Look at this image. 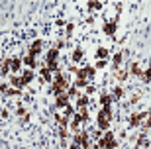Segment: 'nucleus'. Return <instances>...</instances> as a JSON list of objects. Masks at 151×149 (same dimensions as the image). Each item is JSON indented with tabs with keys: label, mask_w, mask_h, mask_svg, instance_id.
I'll return each instance as SVG.
<instances>
[{
	"label": "nucleus",
	"mask_w": 151,
	"mask_h": 149,
	"mask_svg": "<svg viewBox=\"0 0 151 149\" xmlns=\"http://www.w3.org/2000/svg\"><path fill=\"white\" fill-rule=\"evenodd\" d=\"M57 61H59V49H55V47L47 49V53H45V65H49V63H57Z\"/></svg>",
	"instance_id": "obj_7"
},
{
	"label": "nucleus",
	"mask_w": 151,
	"mask_h": 149,
	"mask_svg": "<svg viewBox=\"0 0 151 149\" xmlns=\"http://www.w3.org/2000/svg\"><path fill=\"white\" fill-rule=\"evenodd\" d=\"M39 77L43 78L45 83H53V77H51V71L47 69V65H45V61L41 63V69H39Z\"/></svg>",
	"instance_id": "obj_10"
},
{
	"label": "nucleus",
	"mask_w": 151,
	"mask_h": 149,
	"mask_svg": "<svg viewBox=\"0 0 151 149\" xmlns=\"http://www.w3.org/2000/svg\"><path fill=\"white\" fill-rule=\"evenodd\" d=\"M53 118H55V122L59 124V127H67L69 122H71V120H69V116H65V114H55Z\"/></svg>",
	"instance_id": "obj_19"
},
{
	"label": "nucleus",
	"mask_w": 151,
	"mask_h": 149,
	"mask_svg": "<svg viewBox=\"0 0 151 149\" xmlns=\"http://www.w3.org/2000/svg\"><path fill=\"white\" fill-rule=\"evenodd\" d=\"M73 143L75 145H81V132H78V133H73Z\"/></svg>",
	"instance_id": "obj_39"
},
{
	"label": "nucleus",
	"mask_w": 151,
	"mask_h": 149,
	"mask_svg": "<svg viewBox=\"0 0 151 149\" xmlns=\"http://www.w3.org/2000/svg\"><path fill=\"white\" fill-rule=\"evenodd\" d=\"M77 114L78 116H81V122H88L90 120V114H88V106H86V108H77Z\"/></svg>",
	"instance_id": "obj_21"
},
{
	"label": "nucleus",
	"mask_w": 151,
	"mask_h": 149,
	"mask_svg": "<svg viewBox=\"0 0 151 149\" xmlns=\"http://www.w3.org/2000/svg\"><path fill=\"white\" fill-rule=\"evenodd\" d=\"M94 90H96L94 84H88V86L84 89V94H86V96H90V94H94Z\"/></svg>",
	"instance_id": "obj_35"
},
{
	"label": "nucleus",
	"mask_w": 151,
	"mask_h": 149,
	"mask_svg": "<svg viewBox=\"0 0 151 149\" xmlns=\"http://www.w3.org/2000/svg\"><path fill=\"white\" fill-rule=\"evenodd\" d=\"M65 45H67V41H61V39H59V41L55 43V49H59V51H61L63 47H65Z\"/></svg>",
	"instance_id": "obj_41"
},
{
	"label": "nucleus",
	"mask_w": 151,
	"mask_h": 149,
	"mask_svg": "<svg viewBox=\"0 0 151 149\" xmlns=\"http://www.w3.org/2000/svg\"><path fill=\"white\" fill-rule=\"evenodd\" d=\"M6 96H22V89H8V92H6Z\"/></svg>",
	"instance_id": "obj_29"
},
{
	"label": "nucleus",
	"mask_w": 151,
	"mask_h": 149,
	"mask_svg": "<svg viewBox=\"0 0 151 149\" xmlns=\"http://www.w3.org/2000/svg\"><path fill=\"white\" fill-rule=\"evenodd\" d=\"M128 73L132 75V77H143V71H141V67H139L137 61H134V63L129 65V71Z\"/></svg>",
	"instance_id": "obj_13"
},
{
	"label": "nucleus",
	"mask_w": 151,
	"mask_h": 149,
	"mask_svg": "<svg viewBox=\"0 0 151 149\" xmlns=\"http://www.w3.org/2000/svg\"><path fill=\"white\" fill-rule=\"evenodd\" d=\"M84 71H86V78H92L96 75V69H94V65H86L84 67Z\"/></svg>",
	"instance_id": "obj_27"
},
{
	"label": "nucleus",
	"mask_w": 151,
	"mask_h": 149,
	"mask_svg": "<svg viewBox=\"0 0 151 149\" xmlns=\"http://www.w3.org/2000/svg\"><path fill=\"white\" fill-rule=\"evenodd\" d=\"M75 75H77V78H86V71H84V67H78Z\"/></svg>",
	"instance_id": "obj_32"
},
{
	"label": "nucleus",
	"mask_w": 151,
	"mask_h": 149,
	"mask_svg": "<svg viewBox=\"0 0 151 149\" xmlns=\"http://www.w3.org/2000/svg\"><path fill=\"white\" fill-rule=\"evenodd\" d=\"M67 77L61 75V73H55V78H53V83H51V92L59 96V94H65L67 92Z\"/></svg>",
	"instance_id": "obj_2"
},
{
	"label": "nucleus",
	"mask_w": 151,
	"mask_h": 149,
	"mask_svg": "<svg viewBox=\"0 0 151 149\" xmlns=\"http://www.w3.org/2000/svg\"><path fill=\"white\" fill-rule=\"evenodd\" d=\"M122 61H124V53H122V51H118V53H114V57H112V73H116L118 69H120V65H122Z\"/></svg>",
	"instance_id": "obj_12"
},
{
	"label": "nucleus",
	"mask_w": 151,
	"mask_h": 149,
	"mask_svg": "<svg viewBox=\"0 0 151 149\" xmlns=\"http://www.w3.org/2000/svg\"><path fill=\"white\" fill-rule=\"evenodd\" d=\"M88 104H90V100H88L86 94H83V96H78V98H77V108H86Z\"/></svg>",
	"instance_id": "obj_22"
},
{
	"label": "nucleus",
	"mask_w": 151,
	"mask_h": 149,
	"mask_svg": "<svg viewBox=\"0 0 151 149\" xmlns=\"http://www.w3.org/2000/svg\"><path fill=\"white\" fill-rule=\"evenodd\" d=\"M114 114H112V108L110 106H102L100 112H98V116H96V124H98V130L102 132H108L110 130V122L114 120Z\"/></svg>",
	"instance_id": "obj_1"
},
{
	"label": "nucleus",
	"mask_w": 151,
	"mask_h": 149,
	"mask_svg": "<svg viewBox=\"0 0 151 149\" xmlns=\"http://www.w3.org/2000/svg\"><path fill=\"white\" fill-rule=\"evenodd\" d=\"M116 30H118V18H114V20H110V22L106 20V22L102 24V32L106 33V35H114Z\"/></svg>",
	"instance_id": "obj_4"
},
{
	"label": "nucleus",
	"mask_w": 151,
	"mask_h": 149,
	"mask_svg": "<svg viewBox=\"0 0 151 149\" xmlns=\"http://www.w3.org/2000/svg\"><path fill=\"white\" fill-rule=\"evenodd\" d=\"M147 118V112H134L132 116H129V126L132 127H139Z\"/></svg>",
	"instance_id": "obj_3"
},
{
	"label": "nucleus",
	"mask_w": 151,
	"mask_h": 149,
	"mask_svg": "<svg viewBox=\"0 0 151 149\" xmlns=\"http://www.w3.org/2000/svg\"><path fill=\"white\" fill-rule=\"evenodd\" d=\"M22 61H24V65L28 67V69H32V71H35V69H37V65H39L37 61H35L34 57H29V55H24Z\"/></svg>",
	"instance_id": "obj_17"
},
{
	"label": "nucleus",
	"mask_w": 151,
	"mask_h": 149,
	"mask_svg": "<svg viewBox=\"0 0 151 149\" xmlns=\"http://www.w3.org/2000/svg\"><path fill=\"white\" fill-rule=\"evenodd\" d=\"M65 30H67V39H71V35H73V32H75V24L67 22V26H65Z\"/></svg>",
	"instance_id": "obj_30"
},
{
	"label": "nucleus",
	"mask_w": 151,
	"mask_h": 149,
	"mask_svg": "<svg viewBox=\"0 0 151 149\" xmlns=\"http://www.w3.org/2000/svg\"><path fill=\"white\" fill-rule=\"evenodd\" d=\"M8 89H10V84L0 83V92H2V94H6V92H8Z\"/></svg>",
	"instance_id": "obj_40"
},
{
	"label": "nucleus",
	"mask_w": 151,
	"mask_h": 149,
	"mask_svg": "<svg viewBox=\"0 0 151 149\" xmlns=\"http://www.w3.org/2000/svg\"><path fill=\"white\" fill-rule=\"evenodd\" d=\"M0 116H2V118H8V116H10V112H8V110H2V112H0Z\"/></svg>",
	"instance_id": "obj_42"
},
{
	"label": "nucleus",
	"mask_w": 151,
	"mask_h": 149,
	"mask_svg": "<svg viewBox=\"0 0 151 149\" xmlns=\"http://www.w3.org/2000/svg\"><path fill=\"white\" fill-rule=\"evenodd\" d=\"M22 65H24L22 57H10V73L12 75H16V73L22 71Z\"/></svg>",
	"instance_id": "obj_6"
},
{
	"label": "nucleus",
	"mask_w": 151,
	"mask_h": 149,
	"mask_svg": "<svg viewBox=\"0 0 151 149\" xmlns=\"http://www.w3.org/2000/svg\"><path fill=\"white\" fill-rule=\"evenodd\" d=\"M16 116H28V110H26L24 106H20V108L16 110Z\"/></svg>",
	"instance_id": "obj_38"
},
{
	"label": "nucleus",
	"mask_w": 151,
	"mask_h": 149,
	"mask_svg": "<svg viewBox=\"0 0 151 149\" xmlns=\"http://www.w3.org/2000/svg\"><path fill=\"white\" fill-rule=\"evenodd\" d=\"M67 96L69 98H78V96H81V94H78V89H75L73 84H71V86L67 89Z\"/></svg>",
	"instance_id": "obj_26"
},
{
	"label": "nucleus",
	"mask_w": 151,
	"mask_h": 149,
	"mask_svg": "<svg viewBox=\"0 0 151 149\" xmlns=\"http://www.w3.org/2000/svg\"><path fill=\"white\" fill-rule=\"evenodd\" d=\"M8 84H10L12 89H22V90H24V86H22V78L18 77V75H10V77H8Z\"/></svg>",
	"instance_id": "obj_14"
},
{
	"label": "nucleus",
	"mask_w": 151,
	"mask_h": 149,
	"mask_svg": "<svg viewBox=\"0 0 151 149\" xmlns=\"http://www.w3.org/2000/svg\"><path fill=\"white\" fill-rule=\"evenodd\" d=\"M47 69H49L51 73H61V71H59V63H49Z\"/></svg>",
	"instance_id": "obj_34"
},
{
	"label": "nucleus",
	"mask_w": 151,
	"mask_h": 149,
	"mask_svg": "<svg viewBox=\"0 0 151 149\" xmlns=\"http://www.w3.org/2000/svg\"><path fill=\"white\" fill-rule=\"evenodd\" d=\"M112 75L116 77L118 83H126V81H128V77H129V73L126 71V69H118L116 73H112Z\"/></svg>",
	"instance_id": "obj_15"
},
{
	"label": "nucleus",
	"mask_w": 151,
	"mask_h": 149,
	"mask_svg": "<svg viewBox=\"0 0 151 149\" xmlns=\"http://www.w3.org/2000/svg\"><path fill=\"white\" fill-rule=\"evenodd\" d=\"M112 98L114 100H122L124 98V86H114L112 89Z\"/></svg>",
	"instance_id": "obj_23"
},
{
	"label": "nucleus",
	"mask_w": 151,
	"mask_h": 149,
	"mask_svg": "<svg viewBox=\"0 0 151 149\" xmlns=\"http://www.w3.org/2000/svg\"><path fill=\"white\" fill-rule=\"evenodd\" d=\"M102 6H104V4H102V2H96V0H94V2H92V0H90V2H86V8H88L90 12H98V10H102Z\"/></svg>",
	"instance_id": "obj_24"
},
{
	"label": "nucleus",
	"mask_w": 151,
	"mask_h": 149,
	"mask_svg": "<svg viewBox=\"0 0 151 149\" xmlns=\"http://www.w3.org/2000/svg\"><path fill=\"white\" fill-rule=\"evenodd\" d=\"M96 59L98 61H106L108 57H110V51H108V47H98V49H96Z\"/></svg>",
	"instance_id": "obj_18"
},
{
	"label": "nucleus",
	"mask_w": 151,
	"mask_h": 149,
	"mask_svg": "<svg viewBox=\"0 0 151 149\" xmlns=\"http://www.w3.org/2000/svg\"><path fill=\"white\" fill-rule=\"evenodd\" d=\"M41 45H43V41H41V39H35L34 43L29 45L28 55H29V57H34V59H37V57L41 55Z\"/></svg>",
	"instance_id": "obj_5"
},
{
	"label": "nucleus",
	"mask_w": 151,
	"mask_h": 149,
	"mask_svg": "<svg viewBox=\"0 0 151 149\" xmlns=\"http://www.w3.org/2000/svg\"><path fill=\"white\" fill-rule=\"evenodd\" d=\"M69 133H71V132H69L67 127H59V135H61V139H67Z\"/></svg>",
	"instance_id": "obj_33"
},
{
	"label": "nucleus",
	"mask_w": 151,
	"mask_h": 149,
	"mask_svg": "<svg viewBox=\"0 0 151 149\" xmlns=\"http://www.w3.org/2000/svg\"><path fill=\"white\" fill-rule=\"evenodd\" d=\"M34 77H35V73L32 71V69H26V71H22V86L24 89H26V86H28L29 83H32V81H34Z\"/></svg>",
	"instance_id": "obj_9"
},
{
	"label": "nucleus",
	"mask_w": 151,
	"mask_h": 149,
	"mask_svg": "<svg viewBox=\"0 0 151 149\" xmlns=\"http://www.w3.org/2000/svg\"><path fill=\"white\" fill-rule=\"evenodd\" d=\"M90 135H92L94 139H100L102 135H104V132H102V130H94V132H90Z\"/></svg>",
	"instance_id": "obj_36"
},
{
	"label": "nucleus",
	"mask_w": 151,
	"mask_h": 149,
	"mask_svg": "<svg viewBox=\"0 0 151 149\" xmlns=\"http://www.w3.org/2000/svg\"><path fill=\"white\" fill-rule=\"evenodd\" d=\"M81 124H83V122L78 120V116L75 114L73 120L69 122V132H71V133H78V132H81Z\"/></svg>",
	"instance_id": "obj_11"
},
{
	"label": "nucleus",
	"mask_w": 151,
	"mask_h": 149,
	"mask_svg": "<svg viewBox=\"0 0 151 149\" xmlns=\"http://www.w3.org/2000/svg\"><path fill=\"white\" fill-rule=\"evenodd\" d=\"M141 78H143V83H145V84L151 83V67H147L145 71H143V77H141Z\"/></svg>",
	"instance_id": "obj_28"
},
{
	"label": "nucleus",
	"mask_w": 151,
	"mask_h": 149,
	"mask_svg": "<svg viewBox=\"0 0 151 149\" xmlns=\"http://www.w3.org/2000/svg\"><path fill=\"white\" fill-rule=\"evenodd\" d=\"M98 102H100V106H110V104L114 102V98H112V94L102 92V94H100V98H98Z\"/></svg>",
	"instance_id": "obj_20"
},
{
	"label": "nucleus",
	"mask_w": 151,
	"mask_h": 149,
	"mask_svg": "<svg viewBox=\"0 0 151 149\" xmlns=\"http://www.w3.org/2000/svg\"><path fill=\"white\" fill-rule=\"evenodd\" d=\"M83 57H84V51L81 49V47H75V49L71 51V61H73V63H78V61H83Z\"/></svg>",
	"instance_id": "obj_16"
},
{
	"label": "nucleus",
	"mask_w": 151,
	"mask_h": 149,
	"mask_svg": "<svg viewBox=\"0 0 151 149\" xmlns=\"http://www.w3.org/2000/svg\"><path fill=\"white\" fill-rule=\"evenodd\" d=\"M77 114V110H75V106L73 104H69L67 108H65V116H75Z\"/></svg>",
	"instance_id": "obj_31"
},
{
	"label": "nucleus",
	"mask_w": 151,
	"mask_h": 149,
	"mask_svg": "<svg viewBox=\"0 0 151 149\" xmlns=\"http://www.w3.org/2000/svg\"><path fill=\"white\" fill-rule=\"evenodd\" d=\"M69 104H71V98L67 96V92L55 96V108H67Z\"/></svg>",
	"instance_id": "obj_8"
},
{
	"label": "nucleus",
	"mask_w": 151,
	"mask_h": 149,
	"mask_svg": "<svg viewBox=\"0 0 151 149\" xmlns=\"http://www.w3.org/2000/svg\"><path fill=\"white\" fill-rule=\"evenodd\" d=\"M106 67H108V61H96L94 69H106Z\"/></svg>",
	"instance_id": "obj_37"
},
{
	"label": "nucleus",
	"mask_w": 151,
	"mask_h": 149,
	"mask_svg": "<svg viewBox=\"0 0 151 149\" xmlns=\"http://www.w3.org/2000/svg\"><path fill=\"white\" fill-rule=\"evenodd\" d=\"M69 149H83V147H81V145H75V143H73V145H71Z\"/></svg>",
	"instance_id": "obj_43"
},
{
	"label": "nucleus",
	"mask_w": 151,
	"mask_h": 149,
	"mask_svg": "<svg viewBox=\"0 0 151 149\" xmlns=\"http://www.w3.org/2000/svg\"><path fill=\"white\" fill-rule=\"evenodd\" d=\"M88 78H75V83H73V86L75 89H86L88 86Z\"/></svg>",
	"instance_id": "obj_25"
}]
</instances>
